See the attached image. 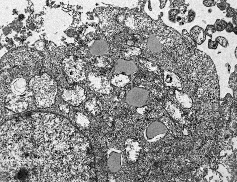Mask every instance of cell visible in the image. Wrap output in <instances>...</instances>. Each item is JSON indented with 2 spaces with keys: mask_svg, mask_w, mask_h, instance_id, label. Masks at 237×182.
<instances>
[{
  "mask_svg": "<svg viewBox=\"0 0 237 182\" xmlns=\"http://www.w3.org/2000/svg\"><path fill=\"white\" fill-rule=\"evenodd\" d=\"M166 131L165 125L163 123L155 121L146 127L143 136L146 141L150 143L153 142L164 137L166 135Z\"/></svg>",
  "mask_w": 237,
  "mask_h": 182,
  "instance_id": "5",
  "label": "cell"
},
{
  "mask_svg": "<svg viewBox=\"0 0 237 182\" xmlns=\"http://www.w3.org/2000/svg\"><path fill=\"white\" fill-rule=\"evenodd\" d=\"M149 92L146 89L135 87L127 93L126 101L129 104L138 108L145 106L148 99Z\"/></svg>",
  "mask_w": 237,
  "mask_h": 182,
  "instance_id": "6",
  "label": "cell"
},
{
  "mask_svg": "<svg viewBox=\"0 0 237 182\" xmlns=\"http://www.w3.org/2000/svg\"><path fill=\"white\" fill-rule=\"evenodd\" d=\"M131 79L128 75L123 74L114 75L110 80L111 84L118 87H123L126 86L130 81Z\"/></svg>",
  "mask_w": 237,
  "mask_h": 182,
  "instance_id": "17",
  "label": "cell"
},
{
  "mask_svg": "<svg viewBox=\"0 0 237 182\" xmlns=\"http://www.w3.org/2000/svg\"><path fill=\"white\" fill-rule=\"evenodd\" d=\"M183 37L193 46L197 47V44L185 29H183L182 31Z\"/></svg>",
  "mask_w": 237,
  "mask_h": 182,
  "instance_id": "29",
  "label": "cell"
},
{
  "mask_svg": "<svg viewBox=\"0 0 237 182\" xmlns=\"http://www.w3.org/2000/svg\"><path fill=\"white\" fill-rule=\"evenodd\" d=\"M190 35L197 45L202 44L206 39L204 30L198 25H195L190 29Z\"/></svg>",
  "mask_w": 237,
  "mask_h": 182,
  "instance_id": "14",
  "label": "cell"
},
{
  "mask_svg": "<svg viewBox=\"0 0 237 182\" xmlns=\"http://www.w3.org/2000/svg\"><path fill=\"white\" fill-rule=\"evenodd\" d=\"M212 11V9H209L208 10V12L209 13H210Z\"/></svg>",
  "mask_w": 237,
  "mask_h": 182,
  "instance_id": "47",
  "label": "cell"
},
{
  "mask_svg": "<svg viewBox=\"0 0 237 182\" xmlns=\"http://www.w3.org/2000/svg\"><path fill=\"white\" fill-rule=\"evenodd\" d=\"M181 149L184 151L190 150L193 147V143L189 138H183L179 143Z\"/></svg>",
  "mask_w": 237,
  "mask_h": 182,
  "instance_id": "26",
  "label": "cell"
},
{
  "mask_svg": "<svg viewBox=\"0 0 237 182\" xmlns=\"http://www.w3.org/2000/svg\"><path fill=\"white\" fill-rule=\"evenodd\" d=\"M84 109L89 115L95 116L100 115L103 109V104L100 100L96 97L89 99L85 103Z\"/></svg>",
  "mask_w": 237,
  "mask_h": 182,
  "instance_id": "9",
  "label": "cell"
},
{
  "mask_svg": "<svg viewBox=\"0 0 237 182\" xmlns=\"http://www.w3.org/2000/svg\"><path fill=\"white\" fill-rule=\"evenodd\" d=\"M226 12L227 13L226 16L227 17H232L234 15L237 14V10L234 8L230 7L227 9Z\"/></svg>",
  "mask_w": 237,
  "mask_h": 182,
  "instance_id": "38",
  "label": "cell"
},
{
  "mask_svg": "<svg viewBox=\"0 0 237 182\" xmlns=\"http://www.w3.org/2000/svg\"><path fill=\"white\" fill-rule=\"evenodd\" d=\"M215 40L224 48H226L229 45L228 40L224 37L217 36L215 38Z\"/></svg>",
  "mask_w": 237,
  "mask_h": 182,
  "instance_id": "31",
  "label": "cell"
},
{
  "mask_svg": "<svg viewBox=\"0 0 237 182\" xmlns=\"http://www.w3.org/2000/svg\"><path fill=\"white\" fill-rule=\"evenodd\" d=\"M179 158L180 164L183 167L190 170L195 166V165L187 155H180Z\"/></svg>",
  "mask_w": 237,
  "mask_h": 182,
  "instance_id": "24",
  "label": "cell"
},
{
  "mask_svg": "<svg viewBox=\"0 0 237 182\" xmlns=\"http://www.w3.org/2000/svg\"><path fill=\"white\" fill-rule=\"evenodd\" d=\"M218 45V43L217 41H213L211 39L208 40V47L209 49H216L217 48Z\"/></svg>",
  "mask_w": 237,
  "mask_h": 182,
  "instance_id": "40",
  "label": "cell"
},
{
  "mask_svg": "<svg viewBox=\"0 0 237 182\" xmlns=\"http://www.w3.org/2000/svg\"><path fill=\"white\" fill-rule=\"evenodd\" d=\"M234 28L233 24L231 22H229L227 25L225 30L227 32L230 33L233 31Z\"/></svg>",
  "mask_w": 237,
  "mask_h": 182,
  "instance_id": "42",
  "label": "cell"
},
{
  "mask_svg": "<svg viewBox=\"0 0 237 182\" xmlns=\"http://www.w3.org/2000/svg\"><path fill=\"white\" fill-rule=\"evenodd\" d=\"M175 97L180 106L185 109H190L193 105L191 98L186 93L177 90L175 91Z\"/></svg>",
  "mask_w": 237,
  "mask_h": 182,
  "instance_id": "15",
  "label": "cell"
},
{
  "mask_svg": "<svg viewBox=\"0 0 237 182\" xmlns=\"http://www.w3.org/2000/svg\"><path fill=\"white\" fill-rule=\"evenodd\" d=\"M86 65V62L79 57L71 55L65 57L62 68L67 82L70 85L85 83Z\"/></svg>",
  "mask_w": 237,
  "mask_h": 182,
  "instance_id": "2",
  "label": "cell"
},
{
  "mask_svg": "<svg viewBox=\"0 0 237 182\" xmlns=\"http://www.w3.org/2000/svg\"><path fill=\"white\" fill-rule=\"evenodd\" d=\"M108 161V167L112 172L116 173L121 168L123 157L121 152L113 149L111 152Z\"/></svg>",
  "mask_w": 237,
  "mask_h": 182,
  "instance_id": "11",
  "label": "cell"
},
{
  "mask_svg": "<svg viewBox=\"0 0 237 182\" xmlns=\"http://www.w3.org/2000/svg\"><path fill=\"white\" fill-rule=\"evenodd\" d=\"M61 96L67 103L74 107L79 106L86 97L85 89L78 85L71 88H65Z\"/></svg>",
  "mask_w": 237,
  "mask_h": 182,
  "instance_id": "4",
  "label": "cell"
},
{
  "mask_svg": "<svg viewBox=\"0 0 237 182\" xmlns=\"http://www.w3.org/2000/svg\"><path fill=\"white\" fill-rule=\"evenodd\" d=\"M124 91L122 92L120 94L119 96V98L121 99H122L124 96Z\"/></svg>",
  "mask_w": 237,
  "mask_h": 182,
  "instance_id": "44",
  "label": "cell"
},
{
  "mask_svg": "<svg viewBox=\"0 0 237 182\" xmlns=\"http://www.w3.org/2000/svg\"><path fill=\"white\" fill-rule=\"evenodd\" d=\"M103 124H92L90 128V131L95 138H101L107 132L108 128Z\"/></svg>",
  "mask_w": 237,
  "mask_h": 182,
  "instance_id": "20",
  "label": "cell"
},
{
  "mask_svg": "<svg viewBox=\"0 0 237 182\" xmlns=\"http://www.w3.org/2000/svg\"><path fill=\"white\" fill-rule=\"evenodd\" d=\"M90 88L99 93L109 95L113 91V87L104 75L95 71L89 72L87 75Z\"/></svg>",
  "mask_w": 237,
  "mask_h": 182,
  "instance_id": "3",
  "label": "cell"
},
{
  "mask_svg": "<svg viewBox=\"0 0 237 182\" xmlns=\"http://www.w3.org/2000/svg\"><path fill=\"white\" fill-rule=\"evenodd\" d=\"M188 19L187 22L191 23L194 20L196 17V13L192 9H190L188 11Z\"/></svg>",
  "mask_w": 237,
  "mask_h": 182,
  "instance_id": "39",
  "label": "cell"
},
{
  "mask_svg": "<svg viewBox=\"0 0 237 182\" xmlns=\"http://www.w3.org/2000/svg\"><path fill=\"white\" fill-rule=\"evenodd\" d=\"M216 31L213 25H208L204 30L205 34L209 36L211 39L212 38L213 34Z\"/></svg>",
  "mask_w": 237,
  "mask_h": 182,
  "instance_id": "33",
  "label": "cell"
},
{
  "mask_svg": "<svg viewBox=\"0 0 237 182\" xmlns=\"http://www.w3.org/2000/svg\"><path fill=\"white\" fill-rule=\"evenodd\" d=\"M112 62L110 58L108 57L100 56L95 59L94 63V67L96 72H106L112 67Z\"/></svg>",
  "mask_w": 237,
  "mask_h": 182,
  "instance_id": "13",
  "label": "cell"
},
{
  "mask_svg": "<svg viewBox=\"0 0 237 182\" xmlns=\"http://www.w3.org/2000/svg\"><path fill=\"white\" fill-rule=\"evenodd\" d=\"M236 35H237V26H236L235 27H234V29L233 30V31Z\"/></svg>",
  "mask_w": 237,
  "mask_h": 182,
  "instance_id": "45",
  "label": "cell"
},
{
  "mask_svg": "<svg viewBox=\"0 0 237 182\" xmlns=\"http://www.w3.org/2000/svg\"><path fill=\"white\" fill-rule=\"evenodd\" d=\"M231 137V134L228 129H223L219 133L218 136V144L224 146L226 142L228 141Z\"/></svg>",
  "mask_w": 237,
  "mask_h": 182,
  "instance_id": "23",
  "label": "cell"
},
{
  "mask_svg": "<svg viewBox=\"0 0 237 182\" xmlns=\"http://www.w3.org/2000/svg\"><path fill=\"white\" fill-rule=\"evenodd\" d=\"M216 129L215 125L213 123L206 121L200 122L196 127L197 133L202 138H211L214 135Z\"/></svg>",
  "mask_w": 237,
  "mask_h": 182,
  "instance_id": "8",
  "label": "cell"
},
{
  "mask_svg": "<svg viewBox=\"0 0 237 182\" xmlns=\"http://www.w3.org/2000/svg\"><path fill=\"white\" fill-rule=\"evenodd\" d=\"M124 146L128 163L136 162L140 157L141 150L138 141L135 139L129 138L125 141Z\"/></svg>",
  "mask_w": 237,
  "mask_h": 182,
  "instance_id": "7",
  "label": "cell"
},
{
  "mask_svg": "<svg viewBox=\"0 0 237 182\" xmlns=\"http://www.w3.org/2000/svg\"><path fill=\"white\" fill-rule=\"evenodd\" d=\"M227 24L228 23L223 20L217 19L213 26L216 31L220 32L225 29Z\"/></svg>",
  "mask_w": 237,
  "mask_h": 182,
  "instance_id": "27",
  "label": "cell"
},
{
  "mask_svg": "<svg viewBox=\"0 0 237 182\" xmlns=\"http://www.w3.org/2000/svg\"><path fill=\"white\" fill-rule=\"evenodd\" d=\"M60 110L65 114H68L69 112V106L67 103H60L59 105Z\"/></svg>",
  "mask_w": 237,
  "mask_h": 182,
  "instance_id": "36",
  "label": "cell"
},
{
  "mask_svg": "<svg viewBox=\"0 0 237 182\" xmlns=\"http://www.w3.org/2000/svg\"><path fill=\"white\" fill-rule=\"evenodd\" d=\"M186 155L195 165L201 163L204 160L205 156L202 154L198 149H193L187 151Z\"/></svg>",
  "mask_w": 237,
  "mask_h": 182,
  "instance_id": "19",
  "label": "cell"
},
{
  "mask_svg": "<svg viewBox=\"0 0 237 182\" xmlns=\"http://www.w3.org/2000/svg\"><path fill=\"white\" fill-rule=\"evenodd\" d=\"M157 39L152 35H150L148 39V47L150 50L154 53L159 52L161 49V44Z\"/></svg>",
  "mask_w": 237,
  "mask_h": 182,
  "instance_id": "22",
  "label": "cell"
},
{
  "mask_svg": "<svg viewBox=\"0 0 237 182\" xmlns=\"http://www.w3.org/2000/svg\"><path fill=\"white\" fill-rule=\"evenodd\" d=\"M165 109L172 117L176 120L181 118L182 112L175 104L168 100L165 102Z\"/></svg>",
  "mask_w": 237,
  "mask_h": 182,
  "instance_id": "16",
  "label": "cell"
},
{
  "mask_svg": "<svg viewBox=\"0 0 237 182\" xmlns=\"http://www.w3.org/2000/svg\"><path fill=\"white\" fill-rule=\"evenodd\" d=\"M237 14L234 15L232 19V24L235 25L236 26L237 25Z\"/></svg>",
  "mask_w": 237,
  "mask_h": 182,
  "instance_id": "43",
  "label": "cell"
},
{
  "mask_svg": "<svg viewBox=\"0 0 237 182\" xmlns=\"http://www.w3.org/2000/svg\"><path fill=\"white\" fill-rule=\"evenodd\" d=\"M226 0H221L220 2L216 4L217 7L222 11L227 9L230 7V5L226 2Z\"/></svg>",
  "mask_w": 237,
  "mask_h": 182,
  "instance_id": "32",
  "label": "cell"
},
{
  "mask_svg": "<svg viewBox=\"0 0 237 182\" xmlns=\"http://www.w3.org/2000/svg\"><path fill=\"white\" fill-rule=\"evenodd\" d=\"M214 146L213 141L208 140L206 141L204 145L198 149L200 152L205 156L207 155L212 149Z\"/></svg>",
  "mask_w": 237,
  "mask_h": 182,
  "instance_id": "25",
  "label": "cell"
},
{
  "mask_svg": "<svg viewBox=\"0 0 237 182\" xmlns=\"http://www.w3.org/2000/svg\"><path fill=\"white\" fill-rule=\"evenodd\" d=\"M203 142L201 139L198 137H195L193 142V147L194 149H198L202 146Z\"/></svg>",
  "mask_w": 237,
  "mask_h": 182,
  "instance_id": "35",
  "label": "cell"
},
{
  "mask_svg": "<svg viewBox=\"0 0 237 182\" xmlns=\"http://www.w3.org/2000/svg\"><path fill=\"white\" fill-rule=\"evenodd\" d=\"M163 73L164 83L165 86L174 87L179 91L182 89L183 85L182 81L175 73L165 70Z\"/></svg>",
  "mask_w": 237,
  "mask_h": 182,
  "instance_id": "12",
  "label": "cell"
},
{
  "mask_svg": "<svg viewBox=\"0 0 237 182\" xmlns=\"http://www.w3.org/2000/svg\"><path fill=\"white\" fill-rule=\"evenodd\" d=\"M114 128L113 132L115 134L121 131L123 128V123L122 119L120 118H116L114 119L113 121Z\"/></svg>",
  "mask_w": 237,
  "mask_h": 182,
  "instance_id": "28",
  "label": "cell"
},
{
  "mask_svg": "<svg viewBox=\"0 0 237 182\" xmlns=\"http://www.w3.org/2000/svg\"><path fill=\"white\" fill-rule=\"evenodd\" d=\"M115 69L117 74L129 75L135 72L137 67L133 61L120 59L116 63Z\"/></svg>",
  "mask_w": 237,
  "mask_h": 182,
  "instance_id": "10",
  "label": "cell"
},
{
  "mask_svg": "<svg viewBox=\"0 0 237 182\" xmlns=\"http://www.w3.org/2000/svg\"><path fill=\"white\" fill-rule=\"evenodd\" d=\"M139 61L143 67L149 71L155 73L158 75H161L160 70L158 65L156 64L151 62L143 58H140Z\"/></svg>",
  "mask_w": 237,
  "mask_h": 182,
  "instance_id": "21",
  "label": "cell"
},
{
  "mask_svg": "<svg viewBox=\"0 0 237 182\" xmlns=\"http://www.w3.org/2000/svg\"><path fill=\"white\" fill-rule=\"evenodd\" d=\"M170 6L173 8L177 7L179 9H182L186 4L185 3V0H171Z\"/></svg>",
  "mask_w": 237,
  "mask_h": 182,
  "instance_id": "30",
  "label": "cell"
},
{
  "mask_svg": "<svg viewBox=\"0 0 237 182\" xmlns=\"http://www.w3.org/2000/svg\"><path fill=\"white\" fill-rule=\"evenodd\" d=\"M28 85L34 94L35 104L37 108H48L55 104L58 91L57 83L47 73L35 75L31 78Z\"/></svg>",
  "mask_w": 237,
  "mask_h": 182,
  "instance_id": "1",
  "label": "cell"
},
{
  "mask_svg": "<svg viewBox=\"0 0 237 182\" xmlns=\"http://www.w3.org/2000/svg\"><path fill=\"white\" fill-rule=\"evenodd\" d=\"M74 118L76 124L81 129L87 128L90 125V122L87 116L80 112L78 111L75 113Z\"/></svg>",
  "mask_w": 237,
  "mask_h": 182,
  "instance_id": "18",
  "label": "cell"
},
{
  "mask_svg": "<svg viewBox=\"0 0 237 182\" xmlns=\"http://www.w3.org/2000/svg\"><path fill=\"white\" fill-rule=\"evenodd\" d=\"M103 119L104 122L108 126L110 127L112 126L113 120L112 116L104 115Z\"/></svg>",
  "mask_w": 237,
  "mask_h": 182,
  "instance_id": "37",
  "label": "cell"
},
{
  "mask_svg": "<svg viewBox=\"0 0 237 182\" xmlns=\"http://www.w3.org/2000/svg\"><path fill=\"white\" fill-rule=\"evenodd\" d=\"M218 0H204L203 4L204 5L207 7H210L214 6Z\"/></svg>",
  "mask_w": 237,
  "mask_h": 182,
  "instance_id": "41",
  "label": "cell"
},
{
  "mask_svg": "<svg viewBox=\"0 0 237 182\" xmlns=\"http://www.w3.org/2000/svg\"><path fill=\"white\" fill-rule=\"evenodd\" d=\"M181 12L180 9H171L169 12L170 20L173 22H175L177 15Z\"/></svg>",
  "mask_w": 237,
  "mask_h": 182,
  "instance_id": "34",
  "label": "cell"
},
{
  "mask_svg": "<svg viewBox=\"0 0 237 182\" xmlns=\"http://www.w3.org/2000/svg\"><path fill=\"white\" fill-rule=\"evenodd\" d=\"M234 53L236 57V58H237V47H236L235 49V50Z\"/></svg>",
  "mask_w": 237,
  "mask_h": 182,
  "instance_id": "46",
  "label": "cell"
}]
</instances>
